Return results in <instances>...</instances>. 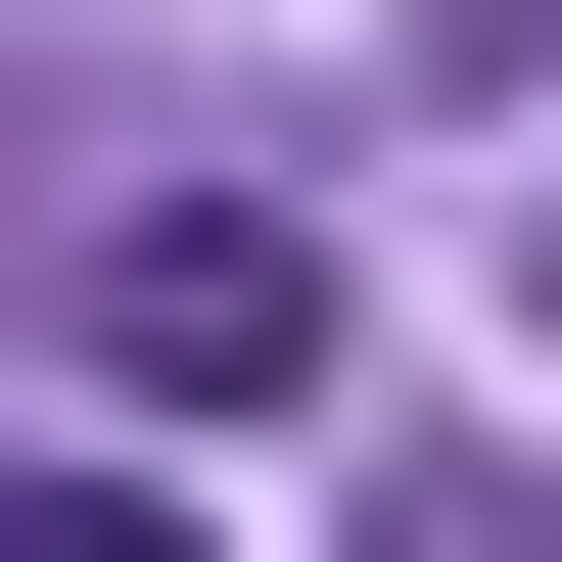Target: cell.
I'll return each mask as SVG.
<instances>
[{"label": "cell", "mask_w": 562, "mask_h": 562, "mask_svg": "<svg viewBox=\"0 0 562 562\" xmlns=\"http://www.w3.org/2000/svg\"><path fill=\"white\" fill-rule=\"evenodd\" d=\"M94 422H328V235L281 188H140L94 235Z\"/></svg>", "instance_id": "1"}, {"label": "cell", "mask_w": 562, "mask_h": 562, "mask_svg": "<svg viewBox=\"0 0 562 562\" xmlns=\"http://www.w3.org/2000/svg\"><path fill=\"white\" fill-rule=\"evenodd\" d=\"M0 562H188V469H0Z\"/></svg>", "instance_id": "2"}, {"label": "cell", "mask_w": 562, "mask_h": 562, "mask_svg": "<svg viewBox=\"0 0 562 562\" xmlns=\"http://www.w3.org/2000/svg\"><path fill=\"white\" fill-rule=\"evenodd\" d=\"M516 281H562V188H516Z\"/></svg>", "instance_id": "3"}, {"label": "cell", "mask_w": 562, "mask_h": 562, "mask_svg": "<svg viewBox=\"0 0 562 562\" xmlns=\"http://www.w3.org/2000/svg\"><path fill=\"white\" fill-rule=\"evenodd\" d=\"M469 562H516V516H469Z\"/></svg>", "instance_id": "4"}]
</instances>
